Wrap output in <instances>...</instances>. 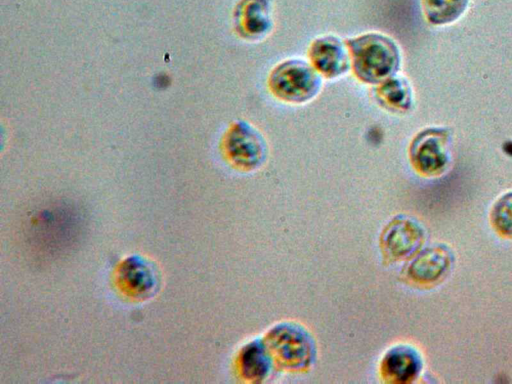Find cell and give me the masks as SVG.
Masks as SVG:
<instances>
[{"label":"cell","mask_w":512,"mask_h":384,"mask_svg":"<svg viewBox=\"0 0 512 384\" xmlns=\"http://www.w3.org/2000/svg\"><path fill=\"white\" fill-rule=\"evenodd\" d=\"M355 76L363 82L379 84L399 68L400 53L395 42L370 33L345 41Z\"/></svg>","instance_id":"1"},{"label":"cell","mask_w":512,"mask_h":384,"mask_svg":"<svg viewBox=\"0 0 512 384\" xmlns=\"http://www.w3.org/2000/svg\"><path fill=\"white\" fill-rule=\"evenodd\" d=\"M268 86L273 95L283 101L303 103L319 92L321 76L305 61L287 60L272 70Z\"/></svg>","instance_id":"2"},{"label":"cell","mask_w":512,"mask_h":384,"mask_svg":"<svg viewBox=\"0 0 512 384\" xmlns=\"http://www.w3.org/2000/svg\"><path fill=\"white\" fill-rule=\"evenodd\" d=\"M449 133L443 128H427L410 145V159L416 170L432 176L440 174L448 163Z\"/></svg>","instance_id":"3"},{"label":"cell","mask_w":512,"mask_h":384,"mask_svg":"<svg viewBox=\"0 0 512 384\" xmlns=\"http://www.w3.org/2000/svg\"><path fill=\"white\" fill-rule=\"evenodd\" d=\"M225 149L234 165L245 170H252L261 165L267 151L260 132L244 121H238L230 128L225 140Z\"/></svg>","instance_id":"4"},{"label":"cell","mask_w":512,"mask_h":384,"mask_svg":"<svg viewBox=\"0 0 512 384\" xmlns=\"http://www.w3.org/2000/svg\"><path fill=\"white\" fill-rule=\"evenodd\" d=\"M423 240V230L417 223L408 218H397L384 230L381 245L387 257L397 260L413 255Z\"/></svg>","instance_id":"5"},{"label":"cell","mask_w":512,"mask_h":384,"mask_svg":"<svg viewBox=\"0 0 512 384\" xmlns=\"http://www.w3.org/2000/svg\"><path fill=\"white\" fill-rule=\"evenodd\" d=\"M311 65L326 78L344 74L351 64L346 43L333 36L314 40L309 48Z\"/></svg>","instance_id":"6"},{"label":"cell","mask_w":512,"mask_h":384,"mask_svg":"<svg viewBox=\"0 0 512 384\" xmlns=\"http://www.w3.org/2000/svg\"><path fill=\"white\" fill-rule=\"evenodd\" d=\"M269 342L281 361L292 367H301L310 358L311 346L308 338L294 327L283 326L274 329L269 336Z\"/></svg>","instance_id":"7"},{"label":"cell","mask_w":512,"mask_h":384,"mask_svg":"<svg viewBox=\"0 0 512 384\" xmlns=\"http://www.w3.org/2000/svg\"><path fill=\"white\" fill-rule=\"evenodd\" d=\"M452 255L441 246L431 247L418 254L407 268L408 277L418 283L439 280L448 270Z\"/></svg>","instance_id":"8"},{"label":"cell","mask_w":512,"mask_h":384,"mask_svg":"<svg viewBox=\"0 0 512 384\" xmlns=\"http://www.w3.org/2000/svg\"><path fill=\"white\" fill-rule=\"evenodd\" d=\"M266 0H245L238 9V28L243 37L257 39L271 27Z\"/></svg>","instance_id":"9"},{"label":"cell","mask_w":512,"mask_h":384,"mask_svg":"<svg viewBox=\"0 0 512 384\" xmlns=\"http://www.w3.org/2000/svg\"><path fill=\"white\" fill-rule=\"evenodd\" d=\"M421 367L417 353L409 347H396L389 351L382 364L385 377L393 382L412 380Z\"/></svg>","instance_id":"10"},{"label":"cell","mask_w":512,"mask_h":384,"mask_svg":"<svg viewBox=\"0 0 512 384\" xmlns=\"http://www.w3.org/2000/svg\"><path fill=\"white\" fill-rule=\"evenodd\" d=\"M379 103L392 111H406L412 104V91L404 78L390 77L375 89Z\"/></svg>","instance_id":"11"},{"label":"cell","mask_w":512,"mask_h":384,"mask_svg":"<svg viewBox=\"0 0 512 384\" xmlns=\"http://www.w3.org/2000/svg\"><path fill=\"white\" fill-rule=\"evenodd\" d=\"M119 280L121 285L133 295L145 294L154 284L149 267L135 257H131L122 263L119 269Z\"/></svg>","instance_id":"12"},{"label":"cell","mask_w":512,"mask_h":384,"mask_svg":"<svg viewBox=\"0 0 512 384\" xmlns=\"http://www.w3.org/2000/svg\"><path fill=\"white\" fill-rule=\"evenodd\" d=\"M469 0H422L424 14L434 25L448 24L465 11Z\"/></svg>","instance_id":"13"},{"label":"cell","mask_w":512,"mask_h":384,"mask_svg":"<svg viewBox=\"0 0 512 384\" xmlns=\"http://www.w3.org/2000/svg\"><path fill=\"white\" fill-rule=\"evenodd\" d=\"M240 361L243 374L251 379L263 377L269 366L268 355L263 347L256 343L244 348Z\"/></svg>","instance_id":"14"},{"label":"cell","mask_w":512,"mask_h":384,"mask_svg":"<svg viewBox=\"0 0 512 384\" xmlns=\"http://www.w3.org/2000/svg\"><path fill=\"white\" fill-rule=\"evenodd\" d=\"M491 222L499 234L512 238V191L496 201L491 211Z\"/></svg>","instance_id":"15"}]
</instances>
